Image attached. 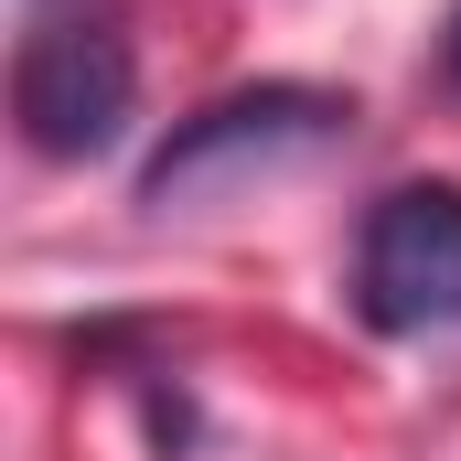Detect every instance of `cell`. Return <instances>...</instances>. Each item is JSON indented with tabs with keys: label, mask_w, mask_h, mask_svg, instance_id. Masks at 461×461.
<instances>
[{
	"label": "cell",
	"mask_w": 461,
	"mask_h": 461,
	"mask_svg": "<svg viewBox=\"0 0 461 461\" xmlns=\"http://www.w3.org/2000/svg\"><path fill=\"white\" fill-rule=\"evenodd\" d=\"M129 97H140V65L118 43V22H32L22 54H11V118L43 161H97L129 129Z\"/></svg>",
	"instance_id": "obj_2"
},
{
	"label": "cell",
	"mask_w": 461,
	"mask_h": 461,
	"mask_svg": "<svg viewBox=\"0 0 461 461\" xmlns=\"http://www.w3.org/2000/svg\"><path fill=\"white\" fill-rule=\"evenodd\" d=\"M354 312L375 333H461V183H397L365 215Z\"/></svg>",
	"instance_id": "obj_3"
},
{
	"label": "cell",
	"mask_w": 461,
	"mask_h": 461,
	"mask_svg": "<svg viewBox=\"0 0 461 461\" xmlns=\"http://www.w3.org/2000/svg\"><path fill=\"white\" fill-rule=\"evenodd\" d=\"M344 118L354 108L322 97V86H236V97L194 108L172 140H161V161L140 172V204L172 215V204H204V194H247V183H268V172L333 150Z\"/></svg>",
	"instance_id": "obj_1"
},
{
	"label": "cell",
	"mask_w": 461,
	"mask_h": 461,
	"mask_svg": "<svg viewBox=\"0 0 461 461\" xmlns=\"http://www.w3.org/2000/svg\"><path fill=\"white\" fill-rule=\"evenodd\" d=\"M440 65H451V86H461V0H451V32H440Z\"/></svg>",
	"instance_id": "obj_4"
}]
</instances>
